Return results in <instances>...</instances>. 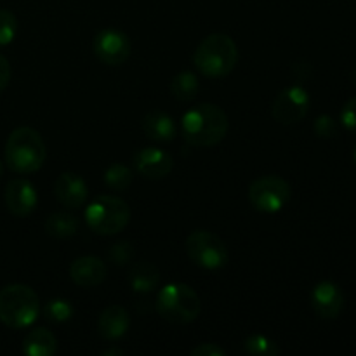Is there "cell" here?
I'll return each instance as SVG.
<instances>
[{
	"label": "cell",
	"instance_id": "2e32d148",
	"mask_svg": "<svg viewBox=\"0 0 356 356\" xmlns=\"http://www.w3.org/2000/svg\"><path fill=\"white\" fill-rule=\"evenodd\" d=\"M129 327H131V316L127 309L117 305L104 309L97 318V332L106 341H117L124 337Z\"/></svg>",
	"mask_w": 356,
	"mask_h": 356
},
{
	"label": "cell",
	"instance_id": "4316f807",
	"mask_svg": "<svg viewBox=\"0 0 356 356\" xmlns=\"http://www.w3.org/2000/svg\"><path fill=\"white\" fill-rule=\"evenodd\" d=\"M313 129H315V134L323 139H330L337 134V124L330 115H320L313 124Z\"/></svg>",
	"mask_w": 356,
	"mask_h": 356
},
{
	"label": "cell",
	"instance_id": "484cf974",
	"mask_svg": "<svg viewBox=\"0 0 356 356\" xmlns=\"http://www.w3.org/2000/svg\"><path fill=\"white\" fill-rule=\"evenodd\" d=\"M132 256H134V247H132V243L127 242V240L113 243V245L110 247V250H108V257H110L111 263L117 264V266L127 264Z\"/></svg>",
	"mask_w": 356,
	"mask_h": 356
},
{
	"label": "cell",
	"instance_id": "4dcf8cb0",
	"mask_svg": "<svg viewBox=\"0 0 356 356\" xmlns=\"http://www.w3.org/2000/svg\"><path fill=\"white\" fill-rule=\"evenodd\" d=\"M104 356H122L124 355V350H106L103 351Z\"/></svg>",
	"mask_w": 356,
	"mask_h": 356
},
{
	"label": "cell",
	"instance_id": "f546056e",
	"mask_svg": "<svg viewBox=\"0 0 356 356\" xmlns=\"http://www.w3.org/2000/svg\"><path fill=\"white\" fill-rule=\"evenodd\" d=\"M10 82V65L6 56L0 54V92H3Z\"/></svg>",
	"mask_w": 356,
	"mask_h": 356
},
{
	"label": "cell",
	"instance_id": "7a4b0ae2",
	"mask_svg": "<svg viewBox=\"0 0 356 356\" xmlns=\"http://www.w3.org/2000/svg\"><path fill=\"white\" fill-rule=\"evenodd\" d=\"M45 143L31 127H17L6 143V165L16 174H31L45 162Z\"/></svg>",
	"mask_w": 356,
	"mask_h": 356
},
{
	"label": "cell",
	"instance_id": "83f0119b",
	"mask_svg": "<svg viewBox=\"0 0 356 356\" xmlns=\"http://www.w3.org/2000/svg\"><path fill=\"white\" fill-rule=\"evenodd\" d=\"M341 122L348 131H356V97L348 101L341 111Z\"/></svg>",
	"mask_w": 356,
	"mask_h": 356
},
{
	"label": "cell",
	"instance_id": "52a82bcc",
	"mask_svg": "<svg viewBox=\"0 0 356 356\" xmlns=\"http://www.w3.org/2000/svg\"><path fill=\"white\" fill-rule=\"evenodd\" d=\"M186 254L191 263L202 270L216 271L228 264L229 252L218 235L205 229H197L186 238Z\"/></svg>",
	"mask_w": 356,
	"mask_h": 356
},
{
	"label": "cell",
	"instance_id": "3957f363",
	"mask_svg": "<svg viewBox=\"0 0 356 356\" xmlns=\"http://www.w3.org/2000/svg\"><path fill=\"white\" fill-rule=\"evenodd\" d=\"M238 61V49L235 40L225 33H212L198 44L193 63L202 75L209 79H221L229 75Z\"/></svg>",
	"mask_w": 356,
	"mask_h": 356
},
{
	"label": "cell",
	"instance_id": "f1b7e54d",
	"mask_svg": "<svg viewBox=\"0 0 356 356\" xmlns=\"http://www.w3.org/2000/svg\"><path fill=\"white\" fill-rule=\"evenodd\" d=\"M191 356H226V351L216 343H205L200 346L193 348L190 351Z\"/></svg>",
	"mask_w": 356,
	"mask_h": 356
},
{
	"label": "cell",
	"instance_id": "6da1fadb",
	"mask_svg": "<svg viewBox=\"0 0 356 356\" xmlns=\"http://www.w3.org/2000/svg\"><path fill=\"white\" fill-rule=\"evenodd\" d=\"M229 122L222 108L212 103H202L188 111L181 120V134L195 148H211L226 138Z\"/></svg>",
	"mask_w": 356,
	"mask_h": 356
},
{
	"label": "cell",
	"instance_id": "e0dca14e",
	"mask_svg": "<svg viewBox=\"0 0 356 356\" xmlns=\"http://www.w3.org/2000/svg\"><path fill=\"white\" fill-rule=\"evenodd\" d=\"M143 131L149 139L159 143H169L176 138L177 125L170 115L163 111H149L143 117Z\"/></svg>",
	"mask_w": 356,
	"mask_h": 356
},
{
	"label": "cell",
	"instance_id": "7c38bea8",
	"mask_svg": "<svg viewBox=\"0 0 356 356\" xmlns=\"http://www.w3.org/2000/svg\"><path fill=\"white\" fill-rule=\"evenodd\" d=\"M134 163L138 172L146 179H163L174 169L172 156L160 148H141L134 155Z\"/></svg>",
	"mask_w": 356,
	"mask_h": 356
},
{
	"label": "cell",
	"instance_id": "44dd1931",
	"mask_svg": "<svg viewBox=\"0 0 356 356\" xmlns=\"http://www.w3.org/2000/svg\"><path fill=\"white\" fill-rule=\"evenodd\" d=\"M200 83L195 73L191 72H181L170 82V92L176 99L179 101H191L198 94Z\"/></svg>",
	"mask_w": 356,
	"mask_h": 356
},
{
	"label": "cell",
	"instance_id": "4fadbf2b",
	"mask_svg": "<svg viewBox=\"0 0 356 356\" xmlns=\"http://www.w3.org/2000/svg\"><path fill=\"white\" fill-rule=\"evenodd\" d=\"M312 306L320 318H337L344 308L343 291L334 282H320L312 292Z\"/></svg>",
	"mask_w": 356,
	"mask_h": 356
},
{
	"label": "cell",
	"instance_id": "8fae6325",
	"mask_svg": "<svg viewBox=\"0 0 356 356\" xmlns=\"http://www.w3.org/2000/svg\"><path fill=\"white\" fill-rule=\"evenodd\" d=\"M3 198H6V205L9 212L16 216V218H26L28 214H31L38 202L35 186L26 179L9 181L6 186Z\"/></svg>",
	"mask_w": 356,
	"mask_h": 356
},
{
	"label": "cell",
	"instance_id": "d4e9b609",
	"mask_svg": "<svg viewBox=\"0 0 356 356\" xmlns=\"http://www.w3.org/2000/svg\"><path fill=\"white\" fill-rule=\"evenodd\" d=\"M17 33V19L14 13L0 9V45H7L14 40Z\"/></svg>",
	"mask_w": 356,
	"mask_h": 356
},
{
	"label": "cell",
	"instance_id": "30bf717a",
	"mask_svg": "<svg viewBox=\"0 0 356 356\" xmlns=\"http://www.w3.org/2000/svg\"><path fill=\"white\" fill-rule=\"evenodd\" d=\"M94 56L108 66H120L131 56V40L127 35L115 28H104L94 37Z\"/></svg>",
	"mask_w": 356,
	"mask_h": 356
},
{
	"label": "cell",
	"instance_id": "9a60e30c",
	"mask_svg": "<svg viewBox=\"0 0 356 356\" xmlns=\"http://www.w3.org/2000/svg\"><path fill=\"white\" fill-rule=\"evenodd\" d=\"M70 278L79 287H97L106 278V264L97 256L79 257L70 266Z\"/></svg>",
	"mask_w": 356,
	"mask_h": 356
},
{
	"label": "cell",
	"instance_id": "cb8c5ba5",
	"mask_svg": "<svg viewBox=\"0 0 356 356\" xmlns=\"http://www.w3.org/2000/svg\"><path fill=\"white\" fill-rule=\"evenodd\" d=\"M73 315H75V308H73V305L68 299H52V301H49L47 306H45V316H47V320H51V322H68V320L73 318Z\"/></svg>",
	"mask_w": 356,
	"mask_h": 356
},
{
	"label": "cell",
	"instance_id": "d6986e66",
	"mask_svg": "<svg viewBox=\"0 0 356 356\" xmlns=\"http://www.w3.org/2000/svg\"><path fill=\"white\" fill-rule=\"evenodd\" d=\"M56 350L58 341L47 329H33L23 341V353L28 356H52Z\"/></svg>",
	"mask_w": 356,
	"mask_h": 356
},
{
	"label": "cell",
	"instance_id": "836d02e7",
	"mask_svg": "<svg viewBox=\"0 0 356 356\" xmlns=\"http://www.w3.org/2000/svg\"><path fill=\"white\" fill-rule=\"evenodd\" d=\"M353 159H355V162H356V146H355V152H353Z\"/></svg>",
	"mask_w": 356,
	"mask_h": 356
},
{
	"label": "cell",
	"instance_id": "d6a6232c",
	"mask_svg": "<svg viewBox=\"0 0 356 356\" xmlns=\"http://www.w3.org/2000/svg\"><path fill=\"white\" fill-rule=\"evenodd\" d=\"M2 172H3V165H2V162H0V176H2Z\"/></svg>",
	"mask_w": 356,
	"mask_h": 356
},
{
	"label": "cell",
	"instance_id": "1f68e13d",
	"mask_svg": "<svg viewBox=\"0 0 356 356\" xmlns=\"http://www.w3.org/2000/svg\"><path fill=\"white\" fill-rule=\"evenodd\" d=\"M351 80H353V82L356 83V70H355L353 73H351Z\"/></svg>",
	"mask_w": 356,
	"mask_h": 356
},
{
	"label": "cell",
	"instance_id": "5bb4252c",
	"mask_svg": "<svg viewBox=\"0 0 356 356\" xmlns=\"http://www.w3.org/2000/svg\"><path fill=\"white\" fill-rule=\"evenodd\" d=\"M54 195L68 209H79L82 207L89 197V190L87 184L79 174L75 172H63L54 183Z\"/></svg>",
	"mask_w": 356,
	"mask_h": 356
},
{
	"label": "cell",
	"instance_id": "603a6c76",
	"mask_svg": "<svg viewBox=\"0 0 356 356\" xmlns=\"http://www.w3.org/2000/svg\"><path fill=\"white\" fill-rule=\"evenodd\" d=\"M243 350L249 355L254 356H277L280 355V348L277 346L275 341L270 337L263 336V334H254V336L247 337L243 343Z\"/></svg>",
	"mask_w": 356,
	"mask_h": 356
},
{
	"label": "cell",
	"instance_id": "5b68a950",
	"mask_svg": "<svg viewBox=\"0 0 356 356\" xmlns=\"http://www.w3.org/2000/svg\"><path fill=\"white\" fill-rule=\"evenodd\" d=\"M156 312L167 322L186 325L198 318L202 312V301L190 285L167 284L159 292Z\"/></svg>",
	"mask_w": 356,
	"mask_h": 356
},
{
	"label": "cell",
	"instance_id": "277c9868",
	"mask_svg": "<svg viewBox=\"0 0 356 356\" xmlns=\"http://www.w3.org/2000/svg\"><path fill=\"white\" fill-rule=\"evenodd\" d=\"M40 313V302L33 289L13 284L0 291V322L10 329L33 325Z\"/></svg>",
	"mask_w": 356,
	"mask_h": 356
},
{
	"label": "cell",
	"instance_id": "7402d4cb",
	"mask_svg": "<svg viewBox=\"0 0 356 356\" xmlns=\"http://www.w3.org/2000/svg\"><path fill=\"white\" fill-rule=\"evenodd\" d=\"M134 172L124 163H113L104 170V184L115 191H125L132 184Z\"/></svg>",
	"mask_w": 356,
	"mask_h": 356
},
{
	"label": "cell",
	"instance_id": "ba28073f",
	"mask_svg": "<svg viewBox=\"0 0 356 356\" xmlns=\"http://www.w3.org/2000/svg\"><path fill=\"white\" fill-rule=\"evenodd\" d=\"M291 184L278 176H264L254 181L249 188V200L256 211L275 214L291 200Z\"/></svg>",
	"mask_w": 356,
	"mask_h": 356
},
{
	"label": "cell",
	"instance_id": "ffe728a7",
	"mask_svg": "<svg viewBox=\"0 0 356 356\" xmlns=\"http://www.w3.org/2000/svg\"><path fill=\"white\" fill-rule=\"evenodd\" d=\"M79 226V219L66 212H56L45 219V233L54 238H70V236L76 235Z\"/></svg>",
	"mask_w": 356,
	"mask_h": 356
},
{
	"label": "cell",
	"instance_id": "9c48e42d",
	"mask_svg": "<svg viewBox=\"0 0 356 356\" xmlns=\"http://www.w3.org/2000/svg\"><path fill=\"white\" fill-rule=\"evenodd\" d=\"M309 96L302 87H285L273 101L271 115L284 125H294L301 122L309 111Z\"/></svg>",
	"mask_w": 356,
	"mask_h": 356
},
{
	"label": "cell",
	"instance_id": "ac0fdd59",
	"mask_svg": "<svg viewBox=\"0 0 356 356\" xmlns=\"http://www.w3.org/2000/svg\"><path fill=\"white\" fill-rule=\"evenodd\" d=\"M129 284H131L132 291L138 294H149L160 284L159 268L148 261H139L129 273Z\"/></svg>",
	"mask_w": 356,
	"mask_h": 356
},
{
	"label": "cell",
	"instance_id": "8992f818",
	"mask_svg": "<svg viewBox=\"0 0 356 356\" xmlns=\"http://www.w3.org/2000/svg\"><path fill=\"white\" fill-rule=\"evenodd\" d=\"M86 221L97 235H117L131 221V209L122 198L99 195L86 209Z\"/></svg>",
	"mask_w": 356,
	"mask_h": 356
}]
</instances>
